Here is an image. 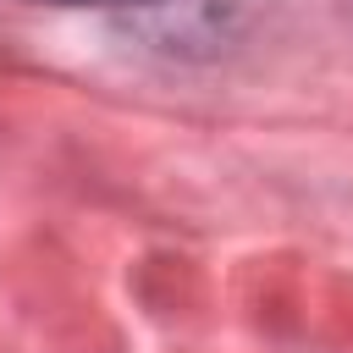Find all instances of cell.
I'll list each match as a JSON object with an SVG mask.
<instances>
[{
    "label": "cell",
    "mask_w": 353,
    "mask_h": 353,
    "mask_svg": "<svg viewBox=\"0 0 353 353\" xmlns=\"http://www.w3.org/2000/svg\"><path fill=\"white\" fill-rule=\"evenodd\" d=\"M39 6H149V0H39Z\"/></svg>",
    "instance_id": "1"
}]
</instances>
